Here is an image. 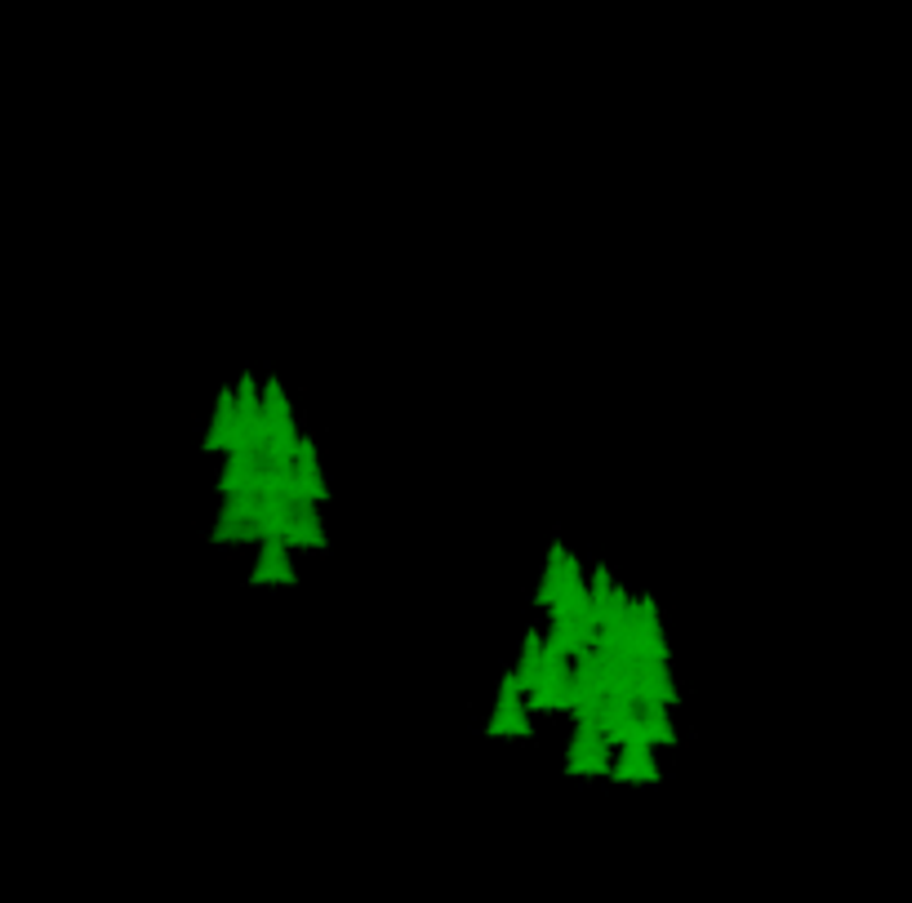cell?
Here are the masks:
<instances>
[{"label":"cell","instance_id":"cell-1","mask_svg":"<svg viewBox=\"0 0 912 903\" xmlns=\"http://www.w3.org/2000/svg\"><path fill=\"white\" fill-rule=\"evenodd\" d=\"M485 730H490V735H530V712H525L516 673L503 677V686H499V708H494V717H490Z\"/></svg>","mask_w":912,"mask_h":903},{"label":"cell","instance_id":"cell-2","mask_svg":"<svg viewBox=\"0 0 912 903\" xmlns=\"http://www.w3.org/2000/svg\"><path fill=\"white\" fill-rule=\"evenodd\" d=\"M655 743H624L619 761L611 766L615 783H659V766H655Z\"/></svg>","mask_w":912,"mask_h":903},{"label":"cell","instance_id":"cell-3","mask_svg":"<svg viewBox=\"0 0 912 903\" xmlns=\"http://www.w3.org/2000/svg\"><path fill=\"white\" fill-rule=\"evenodd\" d=\"M232 445H236V388H223L214 406V423L205 432V454H227Z\"/></svg>","mask_w":912,"mask_h":903},{"label":"cell","instance_id":"cell-4","mask_svg":"<svg viewBox=\"0 0 912 903\" xmlns=\"http://www.w3.org/2000/svg\"><path fill=\"white\" fill-rule=\"evenodd\" d=\"M249 583H298L285 538H263V552H258V565L249 569Z\"/></svg>","mask_w":912,"mask_h":903},{"label":"cell","instance_id":"cell-5","mask_svg":"<svg viewBox=\"0 0 912 903\" xmlns=\"http://www.w3.org/2000/svg\"><path fill=\"white\" fill-rule=\"evenodd\" d=\"M294 507H298V525H294V534H289L285 543H289V547H326L317 503H312V499H294Z\"/></svg>","mask_w":912,"mask_h":903},{"label":"cell","instance_id":"cell-6","mask_svg":"<svg viewBox=\"0 0 912 903\" xmlns=\"http://www.w3.org/2000/svg\"><path fill=\"white\" fill-rule=\"evenodd\" d=\"M543 646H547V637H539L534 628L525 633V642H521V664H516V686H521V695H530L534 690V681H539V668H543Z\"/></svg>","mask_w":912,"mask_h":903},{"label":"cell","instance_id":"cell-7","mask_svg":"<svg viewBox=\"0 0 912 903\" xmlns=\"http://www.w3.org/2000/svg\"><path fill=\"white\" fill-rule=\"evenodd\" d=\"M565 556H570V552H565V543L556 538L552 552H547V574H543V583H539V592H534V601H539L543 610L552 606V601L561 596V587H565Z\"/></svg>","mask_w":912,"mask_h":903},{"label":"cell","instance_id":"cell-8","mask_svg":"<svg viewBox=\"0 0 912 903\" xmlns=\"http://www.w3.org/2000/svg\"><path fill=\"white\" fill-rule=\"evenodd\" d=\"M642 717H646V730L655 743H677L673 721H668V704H642Z\"/></svg>","mask_w":912,"mask_h":903}]
</instances>
